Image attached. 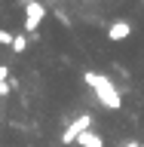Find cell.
I'll list each match as a JSON object with an SVG mask.
<instances>
[{
  "mask_svg": "<svg viewBox=\"0 0 144 147\" xmlns=\"http://www.w3.org/2000/svg\"><path fill=\"white\" fill-rule=\"evenodd\" d=\"M9 83V64H0V86Z\"/></svg>",
  "mask_w": 144,
  "mask_h": 147,
  "instance_id": "7",
  "label": "cell"
},
{
  "mask_svg": "<svg viewBox=\"0 0 144 147\" xmlns=\"http://www.w3.org/2000/svg\"><path fill=\"white\" fill-rule=\"evenodd\" d=\"M83 80L89 83V89L95 92V98L101 101V107H107V110H120V107H123V98H120L117 86H114L104 74H98V71H83Z\"/></svg>",
  "mask_w": 144,
  "mask_h": 147,
  "instance_id": "1",
  "label": "cell"
},
{
  "mask_svg": "<svg viewBox=\"0 0 144 147\" xmlns=\"http://www.w3.org/2000/svg\"><path fill=\"white\" fill-rule=\"evenodd\" d=\"M77 144L80 147H104V135H101V132H83L80 138H77Z\"/></svg>",
  "mask_w": 144,
  "mask_h": 147,
  "instance_id": "5",
  "label": "cell"
},
{
  "mask_svg": "<svg viewBox=\"0 0 144 147\" xmlns=\"http://www.w3.org/2000/svg\"><path fill=\"white\" fill-rule=\"evenodd\" d=\"M129 34H132V22L129 18H114L107 25V40L110 43H123V40H129Z\"/></svg>",
  "mask_w": 144,
  "mask_h": 147,
  "instance_id": "4",
  "label": "cell"
},
{
  "mask_svg": "<svg viewBox=\"0 0 144 147\" xmlns=\"http://www.w3.org/2000/svg\"><path fill=\"white\" fill-rule=\"evenodd\" d=\"M9 49H12V52H25V49H28V37H25V34H12Z\"/></svg>",
  "mask_w": 144,
  "mask_h": 147,
  "instance_id": "6",
  "label": "cell"
},
{
  "mask_svg": "<svg viewBox=\"0 0 144 147\" xmlns=\"http://www.w3.org/2000/svg\"><path fill=\"white\" fill-rule=\"evenodd\" d=\"M123 147H141V141H129V144H123Z\"/></svg>",
  "mask_w": 144,
  "mask_h": 147,
  "instance_id": "10",
  "label": "cell"
},
{
  "mask_svg": "<svg viewBox=\"0 0 144 147\" xmlns=\"http://www.w3.org/2000/svg\"><path fill=\"white\" fill-rule=\"evenodd\" d=\"M12 43V34H9V31H3V28H0V46H9Z\"/></svg>",
  "mask_w": 144,
  "mask_h": 147,
  "instance_id": "8",
  "label": "cell"
},
{
  "mask_svg": "<svg viewBox=\"0 0 144 147\" xmlns=\"http://www.w3.org/2000/svg\"><path fill=\"white\" fill-rule=\"evenodd\" d=\"M46 18V6L40 0H25V31H37Z\"/></svg>",
  "mask_w": 144,
  "mask_h": 147,
  "instance_id": "3",
  "label": "cell"
},
{
  "mask_svg": "<svg viewBox=\"0 0 144 147\" xmlns=\"http://www.w3.org/2000/svg\"><path fill=\"white\" fill-rule=\"evenodd\" d=\"M9 92H12V83H3V86H0V98H6Z\"/></svg>",
  "mask_w": 144,
  "mask_h": 147,
  "instance_id": "9",
  "label": "cell"
},
{
  "mask_svg": "<svg viewBox=\"0 0 144 147\" xmlns=\"http://www.w3.org/2000/svg\"><path fill=\"white\" fill-rule=\"evenodd\" d=\"M89 129H92V113H80V117L62 132V144H68V147L77 144V138H80L83 132H89Z\"/></svg>",
  "mask_w": 144,
  "mask_h": 147,
  "instance_id": "2",
  "label": "cell"
}]
</instances>
